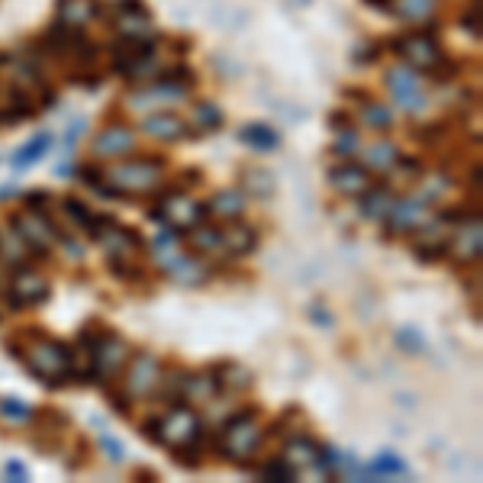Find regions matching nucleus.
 Listing matches in <instances>:
<instances>
[{
  "label": "nucleus",
  "instance_id": "nucleus-30",
  "mask_svg": "<svg viewBox=\"0 0 483 483\" xmlns=\"http://www.w3.org/2000/svg\"><path fill=\"white\" fill-rule=\"evenodd\" d=\"M238 139L246 142L248 148H255V152H274L277 146H281V136H277L271 126L264 123H248L238 130Z\"/></svg>",
  "mask_w": 483,
  "mask_h": 483
},
{
  "label": "nucleus",
  "instance_id": "nucleus-24",
  "mask_svg": "<svg viewBox=\"0 0 483 483\" xmlns=\"http://www.w3.org/2000/svg\"><path fill=\"white\" fill-rule=\"evenodd\" d=\"M187 236V246L193 248V255H200V258H207V255H216L223 252V226L219 223H197L193 229L184 232Z\"/></svg>",
  "mask_w": 483,
  "mask_h": 483
},
{
  "label": "nucleus",
  "instance_id": "nucleus-34",
  "mask_svg": "<svg viewBox=\"0 0 483 483\" xmlns=\"http://www.w3.org/2000/svg\"><path fill=\"white\" fill-rule=\"evenodd\" d=\"M435 7L438 0H390V10H397L399 20H429Z\"/></svg>",
  "mask_w": 483,
  "mask_h": 483
},
{
  "label": "nucleus",
  "instance_id": "nucleus-9",
  "mask_svg": "<svg viewBox=\"0 0 483 483\" xmlns=\"http://www.w3.org/2000/svg\"><path fill=\"white\" fill-rule=\"evenodd\" d=\"M91 238L107 248V258H136V255L146 252V238L130 226L116 223L113 216H100Z\"/></svg>",
  "mask_w": 483,
  "mask_h": 483
},
{
  "label": "nucleus",
  "instance_id": "nucleus-27",
  "mask_svg": "<svg viewBox=\"0 0 483 483\" xmlns=\"http://www.w3.org/2000/svg\"><path fill=\"white\" fill-rule=\"evenodd\" d=\"M238 191L255 200H271L277 191V181H274V174L264 168H246L238 174Z\"/></svg>",
  "mask_w": 483,
  "mask_h": 483
},
{
  "label": "nucleus",
  "instance_id": "nucleus-22",
  "mask_svg": "<svg viewBox=\"0 0 483 483\" xmlns=\"http://www.w3.org/2000/svg\"><path fill=\"white\" fill-rule=\"evenodd\" d=\"M258 229L248 223H238V219H229V223L223 226V252L229 255V258H246V255H252L255 248H258Z\"/></svg>",
  "mask_w": 483,
  "mask_h": 483
},
{
  "label": "nucleus",
  "instance_id": "nucleus-7",
  "mask_svg": "<svg viewBox=\"0 0 483 483\" xmlns=\"http://www.w3.org/2000/svg\"><path fill=\"white\" fill-rule=\"evenodd\" d=\"M203 442V419L184 403H174L168 413L161 416V445L165 448H187Z\"/></svg>",
  "mask_w": 483,
  "mask_h": 483
},
{
  "label": "nucleus",
  "instance_id": "nucleus-37",
  "mask_svg": "<svg viewBox=\"0 0 483 483\" xmlns=\"http://www.w3.org/2000/svg\"><path fill=\"white\" fill-rule=\"evenodd\" d=\"M393 474H407V464L393 452H380L368 468H364V477H393Z\"/></svg>",
  "mask_w": 483,
  "mask_h": 483
},
{
  "label": "nucleus",
  "instance_id": "nucleus-48",
  "mask_svg": "<svg viewBox=\"0 0 483 483\" xmlns=\"http://www.w3.org/2000/svg\"><path fill=\"white\" fill-rule=\"evenodd\" d=\"M23 200H26V210H30V213L49 216V210H52V197H49L46 191H30Z\"/></svg>",
  "mask_w": 483,
  "mask_h": 483
},
{
  "label": "nucleus",
  "instance_id": "nucleus-10",
  "mask_svg": "<svg viewBox=\"0 0 483 483\" xmlns=\"http://www.w3.org/2000/svg\"><path fill=\"white\" fill-rule=\"evenodd\" d=\"M161 361L155 358L152 352H139L130 358V364L123 368V393L136 403V399H146L155 397L158 390V380H161Z\"/></svg>",
  "mask_w": 483,
  "mask_h": 483
},
{
  "label": "nucleus",
  "instance_id": "nucleus-15",
  "mask_svg": "<svg viewBox=\"0 0 483 483\" xmlns=\"http://www.w3.org/2000/svg\"><path fill=\"white\" fill-rule=\"evenodd\" d=\"M165 274H168L171 281H174V284H181V287H200V284H207V281H210L213 268H210V264L200 258V255L177 252L171 261H165Z\"/></svg>",
  "mask_w": 483,
  "mask_h": 483
},
{
  "label": "nucleus",
  "instance_id": "nucleus-40",
  "mask_svg": "<svg viewBox=\"0 0 483 483\" xmlns=\"http://www.w3.org/2000/svg\"><path fill=\"white\" fill-rule=\"evenodd\" d=\"M416 258L422 261V264H435V261L448 258V238H442V242H416Z\"/></svg>",
  "mask_w": 483,
  "mask_h": 483
},
{
  "label": "nucleus",
  "instance_id": "nucleus-18",
  "mask_svg": "<svg viewBox=\"0 0 483 483\" xmlns=\"http://www.w3.org/2000/svg\"><path fill=\"white\" fill-rule=\"evenodd\" d=\"M113 26L123 36H148V7L142 0H116L113 4Z\"/></svg>",
  "mask_w": 483,
  "mask_h": 483
},
{
  "label": "nucleus",
  "instance_id": "nucleus-42",
  "mask_svg": "<svg viewBox=\"0 0 483 483\" xmlns=\"http://www.w3.org/2000/svg\"><path fill=\"white\" fill-rule=\"evenodd\" d=\"M393 342H397L407 354H422V348H425V342H422V335L413 329V326H403V329L393 332Z\"/></svg>",
  "mask_w": 483,
  "mask_h": 483
},
{
  "label": "nucleus",
  "instance_id": "nucleus-32",
  "mask_svg": "<svg viewBox=\"0 0 483 483\" xmlns=\"http://www.w3.org/2000/svg\"><path fill=\"white\" fill-rule=\"evenodd\" d=\"M187 123H193L197 130H203V132H219L223 130V110L216 107L213 100H200L197 107H193V116L187 120Z\"/></svg>",
  "mask_w": 483,
  "mask_h": 483
},
{
  "label": "nucleus",
  "instance_id": "nucleus-47",
  "mask_svg": "<svg viewBox=\"0 0 483 483\" xmlns=\"http://www.w3.org/2000/svg\"><path fill=\"white\" fill-rule=\"evenodd\" d=\"M174 461L181 468L187 470H197L203 464V448L200 445H187V448H174Z\"/></svg>",
  "mask_w": 483,
  "mask_h": 483
},
{
  "label": "nucleus",
  "instance_id": "nucleus-57",
  "mask_svg": "<svg viewBox=\"0 0 483 483\" xmlns=\"http://www.w3.org/2000/svg\"><path fill=\"white\" fill-rule=\"evenodd\" d=\"M364 4L374 10H390V0H364Z\"/></svg>",
  "mask_w": 483,
  "mask_h": 483
},
{
  "label": "nucleus",
  "instance_id": "nucleus-45",
  "mask_svg": "<svg viewBox=\"0 0 483 483\" xmlns=\"http://www.w3.org/2000/svg\"><path fill=\"white\" fill-rule=\"evenodd\" d=\"M354 152H358V132H354V126H348V130H342V136L335 139L332 155H338V158H352Z\"/></svg>",
  "mask_w": 483,
  "mask_h": 483
},
{
  "label": "nucleus",
  "instance_id": "nucleus-23",
  "mask_svg": "<svg viewBox=\"0 0 483 483\" xmlns=\"http://www.w3.org/2000/svg\"><path fill=\"white\" fill-rule=\"evenodd\" d=\"M55 10H58V23L85 30L87 23H94L100 16L103 4L100 0H55Z\"/></svg>",
  "mask_w": 483,
  "mask_h": 483
},
{
  "label": "nucleus",
  "instance_id": "nucleus-44",
  "mask_svg": "<svg viewBox=\"0 0 483 483\" xmlns=\"http://www.w3.org/2000/svg\"><path fill=\"white\" fill-rule=\"evenodd\" d=\"M77 181L94 187V191H103V184H107V171L100 168V165H81V168H77Z\"/></svg>",
  "mask_w": 483,
  "mask_h": 483
},
{
  "label": "nucleus",
  "instance_id": "nucleus-38",
  "mask_svg": "<svg viewBox=\"0 0 483 483\" xmlns=\"http://www.w3.org/2000/svg\"><path fill=\"white\" fill-rule=\"evenodd\" d=\"M361 116H364V123L371 126V130L384 132L393 126V110L384 107V103H377V100H364V110H361Z\"/></svg>",
  "mask_w": 483,
  "mask_h": 483
},
{
  "label": "nucleus",
  "instance_id": "nucleus-29",
  "mask_svg": "<svg viewBox=\"0 0 483 483\" xmlns=\"http://www.w3.org/2000/svg\"><path fill=\"white\" fill-rule=\"evenodd\" d=\"M216 380H219V390H248L255 384L252 380V371L236 364V361H223V364H216L213 368Z\"/></svg>",
  "mask_w": 483,
  "mask_h": 483
},
{
  "label": "nucleus",
  "instance_id": "nucleus-56",
  "mask_svg": "<svg viewBox=\"0 0 483 483\" xmlns=\"http://www.w3.org/2000/svg\"><path fill=\"white\" fill-rule=\"evenodd\" d=\"M348 120H352V116H348V113H332L329 123H332V130H348V126H352V123H348Z\"/></svg>",
  "mask_w": 483,
  "mask_h": 483
},
{
  "label": "nucleus",
  "instance_id": "nucleus-46",
  "mask_svg": "<svg viewBox=\"0 0 483 483\" xmlns=\"http://www.w3.org/2000/svg\"><path fill=\"white\" fill-rule=\"evenodd\" d=\"M470 219H477V213H470L468 207L438 210V216H435V223H448V226H468Z\"/></svg>",
  "mask_w": 483,
  "mask_h": 483
},
{
  "label": "nucleus",
  "instance_id": "nucleus-33",
  "mask_svg": "<svg viewBox=\"0 0 483 483\" xmlns=\"http://www.w3.org/2000/svg\"><path fill=\"white\" fill-rule=\"evenodd\" d=\"M397 158H399V152L393 148V142H374V146H368V152H364V168L390 171Z\"/></svg>",
  "mask_w": 483,
  "mask_h": 483
},
{
  "label": "nucleus",
  "instance_id": "nucleus-4",
  "mask_svg": "<svg viewBox=\"0 0 483 483\" xmlns=\"http://www.w3.org/2000/svg\"><path fill=\"white\" fill-rule=\"evenodd\" d=\"M39 49L49 52L52 58L68 62L71 68H94L100 55V46L91 36H85V30L65 26V23H58V20L39 36Z\"/></svg>",
  "mask_w": 483,
  "mask_h": 483
},
{
  "label": "nucleus",
  "instance_id": "nucleus-21",
  "mask_svg": "<svg viewBox=\"0 0 483 483\" xmlns=\"http://www.w3.org/2000/svg\"><path fill=\"white\" fill-rule=\"evenodd\" d=\"M361 216H368V219H377V223H384V216L393 210V203H397V193L390 191V184H387L384 177L380 181H371V187L364 193H361Z\"/></svg>",
  "mask_w": 483,
  "mask_h": 483
},
{
  "label": "nucleus",
  "instance_id": "nucleus-49",
  "mask_svg": "<svg viewBox=\"0 0 483 483\" xmlns=\"http://www.w3.org/2000/svg\"><path fill=\"white\" fill-rule=\"evenodd\" d=\"M390 171H403L407 177H413V181H419V177H425V168H422L419 158H409V155H399L397 161H393Z\"/></svg>",
  "mask_w": 483,
  "mask_h": 483
},
{
  "label": "nucleus",
  "instance_id": "nucleus-41",
  "mask_svg": "<svg viewBox=\"0 0 483 483\" xmlns=\"http://www.w3.org/2000/svg\"><path fill=\"white\" fill-rule=\"evenodd\" d=\"M0 416L10 422H26V419H32V407L23 403L20 397H4L0 399Z\"/></svg>",
  "mask_w": 483,
  "mask_h": 483
},
{
  "label": "nucleus",
  "instance_id": "nucleus-14",
  "mask_svg": "<svg viewBox=\"0 0 483 483\" xmlns=\"http://www.w3.org/2000/svg\"><path fill=\"white\" fill-rule=\"evenodd\" d=\"M132 152H136V130L126 123H110L94 136L97 158H126Z\"/></svg>",
  "mask_w": 483,
  "mask_h": 483
},
{
  "label": "nucleus",
  "instance_id": "nucleus-43",
  "mask_svg": "<svg viewBox=\"0 0 483 483\" xmlns=\"http://www.w3.org/2000/svg\"><path fill=\"white\" fill-rule=\"evenodd\" d=\"M413 136L419 139V142H425V146H442V136H448V123H425V126H416Z\"/></svg>",
  "mask_w": 483,
  "mask_h": 483
},
{
  "label": "nucleus",
  "instance_id": "nucleus-35",
  "mask_svg": "<svg viewBox=\"0 0 483 483\" xmlns=\"http://www.w3.org/2000/svg\"><path fill=\"white\" fill-rule=\"evenodd\" d=\"M32 425L39 429V435H55L58 438V432L68 429V416L58 413V409H32Z\"/></svg>",
  "mask_w": 483,
  "mask_h": 483
},
{
  "label": "nucleus",
  "instance_id": "nucleus-55",
  "mask_svg": "<svg viewBox=\"0 0 483 483\" xmlns=\"http://www.w3.org/2000/svg\"><path fill=\"white\" fill-rule=\"evenodd\" d=\"M309 316H313V319H319L322 326H326V329H329V326H332V313H329V309H326V307H322V303H316V307L309 309Z\"/></svg>",
  "mask_w": 483,
  "mask_h": 483
},
{
  "label": "nucleus",
  "instance_id": "nucleus-19",
  "mask_svg": "<svg viewBox=\"0 0 483 483\" xmlns=\"http://www.w3.org/2000/svg\"><path fill=\"white\" fill-rule=\"evenodd\" d=\"M480 248H483V229H480V216L470 219L464 229H461L458 238H448V258H454L458 264H470V261H480Z\"/></svg>",
  "mask_w": 483,
  "mask_h": 483
},
{
  "label": "nucleus",
  "instance_id": "nucleus-5",
  "mask_svg": "<svg viewBox=\"0 0 483 483\" xmlns=\"http://www.w3.org/2000/svg\"><path fill=\"white\" fill-rule=\"evenodd\" d=\"M155 223H165L168 229H174L177 236H184L187 229H193L197 223L207 219V207L200 203L197 197H191V191H177V193H161L158 207L148 210Z\"/></svg>",
  "mask_w": 483,
  "mask_h": 483
},
{
  "label": "nucleus",
  "instance_id": "nucleus-52",
  "mask_svg": "<svg viewBox=\"0 0 483 483\" xmlns=\"http://www.w3.org/2000/svg\"><path fill=\"white\" fill-rule=\"evenodd\" d=\"M380 58V46L377 42H368V46H358L354 49V62H377Z\"/></svg>",
  "mask_w": 483,
  "mask_h": 483
},
{
  "label": "nucleus",
  "instance_id": "nucleus-17",
  "mask_svg": "<svg viewBox=\"0 0 483 483\" xmlns=\"http://www.w3.org/2000/svg\"><path fill=\"white\" fill-rule=\"evenodd\" d=\"M142 132H148L158 142H181V139L193 136V126L187 123L184 116L168 113V110H155L142 120Z\"/></svg>",
  "mask_w": 483,
  "mask_h": 483
},
{
  "label": "nucleus",
  "instance_id": "nucleus-36",
  "mask_svg": "<svg viewBox=\"0 0 483 483\" xmlns=\"http://www.w3.org/2000/svg\"><path fill=\"white\" fill-rule=\"evenodd\" d=\"M107 268L110 274L126 281V284H142L146 281V268L136 264V258H107Z\"/></svg>",
  "mask_w": 483,
  "mask_h": 483
},
{
  "label": "nucleus",
  "instance_id": "nucleus-12",
  "mask_svg": "<svg viewBox=\"0 0 483 483\" xmlns=\"http://www.w3.org/2000/svg\"><path fill=\"white\" fill-rule=\"evenodd\" d=\"M429 207L432 200L425 197H399L393 210L384 216L387 236H409V232H422V226L429 223Z\"/></svg>",
  "mask_w": 483,
  "mask_h": 483
},
{
  "label": "nucleus",
  "instance_id": "nucleus-31",
  "mask_svg": "<svg viewBox=\"0 0 483 483\" xmlns=\"http://www.w3.org/2000/svg\"><path fill=\"white\" fill-rule=\"evenodd\" d=\"M49 146H52V136H49V132H39V136L30 139L23 148H16L13 158H10V165H13L16 171H26L30 165H36V161L49 152Z\"/></svg>",
  "mask_w": 483,
  "mask_h": 483
},
{
  "label": "nucleus",
  "instance_id": "nucleus-16",
  "mask_svg": "<svg viewBox=\"0 0 483 483\" xmlns=\"http://www.w3.org/2000/svg\"><path fill=\"white\" fill-rule=\"evenodd\" d=\"M371 181H374V171L354 165V161H342V165L329 168V187L342 197H361L371 187Z\"/></svg>",
  "mask_w": 483,
  "mask_h": 483
},
{
  "label": "nucleus",
  "instance_id": "nucleus-50",
  "mask_svg": "<svg viewBox=\"0 0 483 483\" xmlns=\"http://www.w3.org/2000/svg\"><path fill=\"white\" fill-rule=\"evenodd\" d=\"M139 432H142L152 445H161V416H146V419L139 422Z\"/></svg>",
  "mask_w": 483,
  "mask_h": 483
},
{
  "label": "nucleus",
  "instance_id": "nucleus-51",
  "mask_svg": "<svg viewBox=\"0 0 483 483\" xmlns=\"http://www.w3.org/2000/svg\"><path fill=\"white\" fill-rule=\"evenodd\" d=\"M100 448H103V452H107V458L113 461V464H120V461H123V445H120V442H116V438H110V435H100Z\"/></svg>",
  "mask_w": 483,
  "mask_h": 483
},
{
  "label": "nucleus",
  "instance_id": "nucleus-11",
  "mask_svg": "<svg viewBox=\"0 0 483 483\" xmlns=\"http://www.w3.org/2000/svg\"><path fill=\"white\" fill-rule=\"evenodd\" d=\"M390 49L409 65V68H419V71H432L442 58V49L432 36L425 32H403V36L390 39Z\"/></svg>",
  "mask_w": 483,
  "mask_h": 483
},
{
  "label": "nucleus",
  "instance_id": "nucleus-8",
  "mask_svg": "<svg viewBox=\"0 0 483 483\" xmlns=\"http://www.w3.org/2000/svg\"><path fill=\"white\" fill-rule=\"evenodd\" d=\"M52 297V284H49L46 274H39L30 264H20V268L10 274L7 281V300L13 309H30L42 307L46 300Z\"/></svg>",
  "mask_w": 483,
  "mask_h": 483
},
{
  "label": "nucleus",
  "instance_id": "nucleus-26",
  "mask_svg": "<svg viewBox=\"0 0 483 483\" xmlns=\"http://www.w3.org/2000/svg\"><path fill=\"white\" fill-rule=\"evenodd\" d=\"M246 203H248V197L238 187H229V191H219V193H213V200L210 203H203L207 207V216H213V219H238V216L246 213Z\"/></svg>",
  "mask_w": 483,
  "mask_h": 483
},
{
  "label": "nucleus",
  "instance_id": "nucleus-53",
  "mask_svg": "<svg viewBox=\"0 0 483 483\" xmlns=\"http://www.w3.org/2000/svg\"><path fill=\"white\" fill-rule=\"evenodd\" d=\"M4 477H10L13 483H26V480H30V474H26V468L20 464V461H7V468H4Z\"/></svg>",
  "mask_w": 483,
  "mask_h": 483
},
{
  "label": "nucleus",
  "instance_id": "nucleus-1",
  "mask_svg": "<svg viewBox=\"0 0 483 483\" xmlns=\"http://www.w3.org/2000/svg\"><path fill=\"white\" fill-rule=\"evenodd\" d=\"M7 352L16 361H23L26 368L32 371L39 384H46L49 390L71 384V371H75V348L65 345L62 338L49 335L46 329H23L16 335L7 338Z\"/></svg>",
  "mask_w": 483,
  "mask_h": 483
},
{
  "label": "nucleus",
  "instance_id": "nucleus-25",
  "mask_svg": "<svg viewBox=\"0 0 483 483\" xmlns=\"http://www.w3.org/2000/svg\"><path fill=\"white\" fill-rule=\"evenodd\" d=\"M281 458H284L293 470L316 468V464H319V445H316L309 435H291L284 442V454H281Z\"/></svg>",
  "mask_w": 483,
  "mask_h": 483
},
{
  "label": "nucleus",
  "instance_id": "nucleus-13",
  "mask_svg": "<svg viewBox=\"0 0 483 483\" xmlns=\"http://www.w3.org/2000/svg\"><path fill=\"white\" fill-rule=\"evenodd\" d=\"M387 87L393 94V103L399 110H407V113H422L429 107V97L422 91L416 68H390L387 71Z\"/></svg>",
  "mask_w": 483,
  "mask_h": 483
},
{
  "label": "nucleus",
  "instance_id": "nucleus-3",
  "mask_svg": "<svg viewBox=\"0 0 483 483\" xmlns=\"http://www.w3.org/2000/svg\"><path fill=\"white\" fill-rule=\"evenodd\" d=\"M168 161L161 155H136V158L116 165L107 171V184H103V197H130V193H152L155 187H161Z\"/></svg>",
  "mask_w": 483,
  "mask_h": 483
},
{
  "label": "nucleus",
  "instance_id": "nucleus-20",
  "mask_svg": "<svg viewBox=\"0 0 483 483\" xmlns=\"http://www.w3.org/2000/svg\"><path fill=\"white\" fill-rule=\"evenodd\" d=\"M187 91L191 87L187 85H174V81H168V77H158L152 87H146V91H139V97L132 94V100H130V107H136V110H146V107H152V103H177V100H187Z\"/></svg>",
  "mask_w": 483,
  "mask_h": 483
},
{
  "label": "nucleus",
  "instance_id": "nucleus-39",
  "mask_svg": "<svg viewBox=\"0 0 483 483\" xmlns=\"http://www.w3.org/2000/svg\"><path fill=\"white\" fill-rule=\"evenodd\" d=\"M258 477L261 480H271V483H287V480H297V470L287 464L281 454L277 458H268L264 464L258 468Z\"/></svg>",
  "mask_w": 483,
  "mask_h": 483
},
{
  "label": "nucleus",
  "instance_id": "nucleus-6",
  "mask_svg": "<svg viewBox=\"0 0 483 483\" xmlns=\"http://www.w3.org/2000/svg\"><path fill=\"white\" fill-rule=\"evenodd\" d=\"M158 42L152 36H120L113 46V71L130 77H146L155 68Z\"/></svg>",
  "mask_w": 483,
  "mask_h": 483
},
{
  "label": "nucleus",
  "instance_id": "nucleus-2",
  "mask_svg": "<svg viewBox=\"0 0 483 483\" xmlns=\"http://www.w3.org/2000/svg\"><path fill=\"white\" fill-rule=\"evenodd\" d=\"M261 442H264V429H261L258 407H242L219 425L216 452L223 454L226 461H232V464H238V468H252Z\"/></svg>",
  "mask_w": 483,
  "mask_h": 483
},
{
  "label": "nucleus",
  "instance_id": "nucleus-54",
  "mask_svg": "<svg viewBox=\"0 0 483 483\" xmlns=\"http://www.w3.org/2000/svg\"><path fill=\"white\" fill-rule=\"evenodd\" d=\"M477 16H480V10H468V13H464V30H470L474 32V39H480V20H477Z\"/></svg>",
  "mask_w": 483,
  "mask_h": 483
},
{
  "label": "nucleus",
  "instance_id": "nucleus-28",
  "mask_svg": "<svg viewBox=\"0 0 483 483\" xmlns=\"http://www.w3.org/2000/svg\"><path fill=\"white\" fill-rule=\"evenodd\" d=\"M58 210H62V216H65V219H68L71 226H75L77 232H85L87 238L94 236V229H97V219H100V216L94 213L91 207H87L85 200H77V197H62Z\"/></svg>",
  "mask_w": 483,
  "mask_h": 483
}]
</instances>
